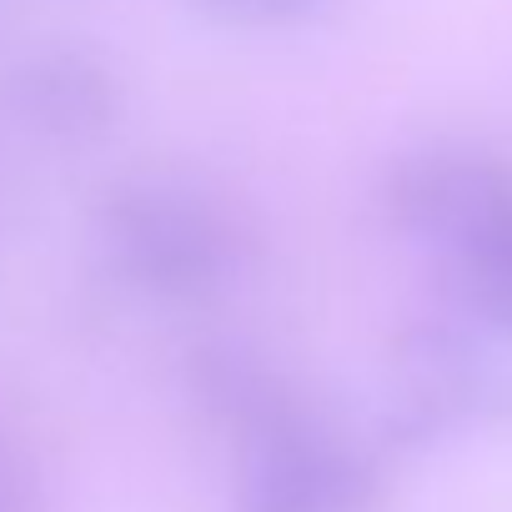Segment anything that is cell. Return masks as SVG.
I'll return each instance as SVG.
<instances>
[{
	"label": "cell",
	"instance_id": "6da1fadb",
	"mask_svg": "<svg viewBox=\"0 0 512 512\" xmlns=\"http://www.w3.org/2000/svg\"><path fill=\"white\" fill-rule=\"evenodd\" d=\"M106 241L116 251L121 272L171 302H191L216 292L231 277L236 236L231 226L191 191L176 186H121L111 191L106 211Z\"/></svg>",
	"mask_w": 512,
	"mask_h": 512
},
{
	"label": "cell",
	"instance_id": "7a4b0ae2",
	"mask_svg": "<svg viewBox=\"0 0 512 512\" xmlns=\"http://www.w3.org/2000/svg\"><path fill=\"white\" fill-rule=\"evenodd\" d=\"M367 472L307 422L251 447V477L241 512H357Z\"/></svg>",
	"mask_w": 512,
	"mask_h": 512
},
{
	"label": "cell",
	"instance_id": "3957f363",
	"mask_svg": "<svg viewBox=\"0 0 512 512\" xmlns=\"http://www.w3.org/2000/svg\"><path fill=\"white\" fill-rule=\"evenodd\" d=\"M11 106L26 126H36L56 141H86L116 121L121 86L91 51L61 46V51H41L16 66Z\"/></svg>",
	"mask_w": 512,
	"mask_h": 512
},
{
	"label": "cell",
	"instance_id": "277c9868",
	"mask_svg": "<svg viewBox=\"0 0 512 512\" xmlns=\"http://www.w3.org/2000/svg\"><path fill=\"white\" fill-rule=\"evenodd\" d=\"M392 206L407 226L427 236H457L472 246H482L512 216L502 181L487 166L457 156H427L402 166V176L392 181Z\"/></svg>",
	"mask_w": 512,
	"mask_h": 512
},
{
	"label": "cell",
	"instance_id": "5b68a950",
	"mask_svg": "<svg viewBox=\"0 0 512 512\" xmlns=\"http://www.w3.org/2000/svg\"><path fill=\"white\" fill-rule=\"evenodd\" d=\"M191 382H196L201 402L226 427H236L246 437V447L307 422L297 412V402L287 397V387L267 367H256L251 357H241V352H201L196 367H191Z\"/></svg>",
	"mask_w": 512,
	"mask_h": 512
},
{
	"label": "cell",
	"instance_id": "8992f818",
	"mask_svg": "<svg viewBox=\"0 0 512 512\" xmlns=\"http://www.w3.org/2000/svg\"><path fill=\"white\" fill-rule=\"evenodd\" d=\"M186 6L221 26H302L327 16L337 0H186Z\"/></svg>",
	"mask_w": 512,
	"mask_h": 512
},
{
	"label": "cell",
	"instance_id": "52a82bcc",
	"mask_svg": "<svg viewBox=\"0 0 512 512\" xmlns=\"http://www.w3.org/2000/svg\"><path fill=\"white\" fill-rule=\"evenodd\" d=\"M0 512H41L36 482L11 447H0Z\"/></svg>",
	"mask_w": 512,
	"mask_h": 512
}]
</instances>
